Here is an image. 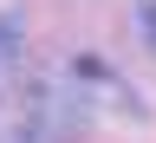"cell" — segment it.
<instances>
[{
    "label": "cell",
    "mask_w": 156,
    "mask_h": 143,
    "mask_svg": "<svg viewBox=\"0 0 156 143\" xmlns=\"http://www.w3.org/2000/svg\"><path fill=\"white\" fill-rule=\"evenodd\" d=\"M7 52H13V26L0 20V59H7Z\"/></svg>",
    "instance_id": "obj_1"
}]
</instances>
